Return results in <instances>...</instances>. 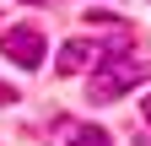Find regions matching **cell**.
<instances>
[{"mask_svg":"<svg viewBox=\"0 0 151 146\" xmlns=\"http://www.w3.org/2000/svg\"><path fill=\"white\" fill-rule=\"evenodd\" d=\"M146 76H151V60H135V54H108V60L92 70L86 92H92V103H113V98H124L129 87H140Z\"/></svg>","mask_w":151,"mask_h":146,"instance_id":"1","label":"cell"},{"mask_svg":"<svg viewBox=\"0 0 151 146\" xmlns=\"http://www.w3.org/2000/svg\"><path fill=\"white\" fill-rule=\"evenodd\" d=\"M0 54H6L11 65H22V70H38V65H43V33H38V27L0 33Z\"/></svg>","mask_w":151,"mask_h":146,"instance_id":"2","label":"cell"},{"mask_svg":"<svg viewBox=\"0 0 151 146\" xmlns=\"http://www.w3.org/2000/svg\"><path fill=\"white\" fill-rule=\"evenodd\" d=\"M92 60V43H81V38H70L65 49H60V76H70V70H81Z\"/></svg>","mask_w":151,"mask_h":146,"instance_id":"3","label":"cell"},{"mask_svg":"<svg viewBox=\"0 0 151 146\" xmlns=\"http://www.w3.org/2000/svg\"><path fill=\"white\" fill-rule=\"evenodd\" d=\"M65 146H113V135H108V130H97V124H70Z\"/></svg>","mask_w":151,"mask_h":146,"instance_id":"4","label":"cell"},{"mask_svg":"<svg viewBox=\"0 0 151 146\" xmlns=\"http://www.w3.org/2000/svg\"><path fill=\"white\" fill-rule=\"evenodd\" d=\"M6 103H16V87H6V81H0V108H6Z\"/></svg>","mask_w":151,"mask_h":146,"instance_id":"5","label":"cell"},{"mask_svg":"<svg viewBox=\"0 0 151 146\" xmlns=\"http://www.w3.org/2000/svg\"><path fill=\"white\" fill-rule=\"evenodd\" d=\"M140 114H146V124H151V98H146V103H140Z\"/></svg>","mask_w":151,"mask_h":146,"instance_id":"6","label":"cell"}]
</instances>
